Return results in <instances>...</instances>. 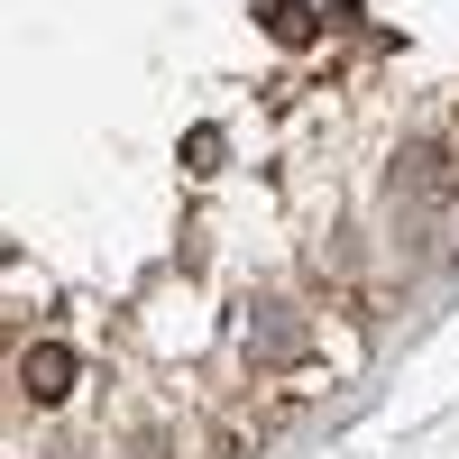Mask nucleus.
Listing matches in <instances>:
<instances>
[{
    "mask_svg": "<svg viewBox=\"0 0 459 459\" xmlns=\"http://www.w3.org/2000/svg\"><path fill=\"white\" fill-rule=\"evenodd\" d=\"M74 377H83V359H74L65 340H37V350L19 359V386H28V404H65V395H74Z\"/></svg>",
    "mask_w": 459,
    "mask_h": 459,
    "instance_id": "f257e3e1",
    "label": "nucleus"
},
{
    "mask_svg": "<svg viewBox=\"0 0 459 459\" xmlns=\"http://www.w3.org/2000/svg\"><path fill=\"white\" fill-rule=\"evenodd\" d=\"M257 28L276 37V47H303L322 19H313V0H257Z\"/></svg>",
    "mask_w": 459,
    "mask_h": 459,
    "instance_id": "f03ea898",
    "label": "nucleus"
},
{
    "mask_svg": "<svg viewBox=\"0 0 459 459\" xmlns=\"http://www.w3.org/2000/svg\"><path fill=\"white\" fill-rule=\"evenodd\" d=\"M248 350H257V359H285V350H303V322H294V313H266V322L248 331Z\"/></svg>",
    "mask_w": 459,
    "mask_h": 459,
    "instance_id": "7ed1b4c3",
    "label": "nucleus"
},
{
    "mask_svg": "<svg viewBox=\"0 0 459 459\" xmlns=\"http://www.w3.org/2000/svg\"><path fill=\"white\" fill-rule=\"evenodd\" d=\"M221 157H230V138H221V129H184V166H194V175H212Z\"/></svg>",
    "mask_w": 459,
    "mask_h": 459,
    "instance_id": "20e7f679",
    "label": "nucleus"
}]
</instances>
